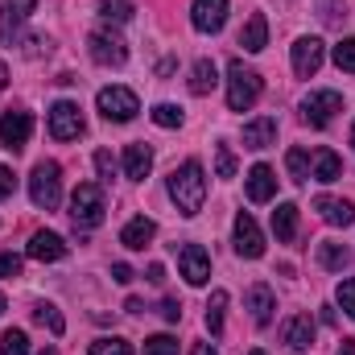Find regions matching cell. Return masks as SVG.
<instances>
[{"label": "cell", "instance_id": "12", "mask_svg": "<svg viewBox=\"0 0 355 355\" xmlns=\"http://www.w3.org/2000/svg\"><path fill=\"white\" fill-rule=\"evenodd\" d=\"M223 21H227V0H194L190 25H194L198 33H219Z\"/></svg>", "mask_w": 355, "mask_h": 355}, {"label": "cell", "instance_id": "9", "mask_svg": "<svg viewBox=\"0 0 355 355\" xmlns=\"http://www.w3.org/2000/svg\"><path fill=\"white\" fill-rule=\"evenodd\" d=\"M87 50H91V58H95L99 67H124V62H128V46H124L116 33H107V29L91 33Z\"/></svg>", "mask_w": 355, "mask_h": 355}, {"label": "cell", "instance_id": "31", "mask_svg": "<svg viewBox=\"0 0 355 355\" xmlns=\"http://www.w3.org/2000/svg\"><path fill=\"white\" fill-rule=\"evenodd\" d=\"M285 166H289V178H293V182H306V178H310V157H306L302 149H289V153H285Z\"/></svg>", "mask_w": 355, "mask_h": 355}, {"label": "cell", "instance_id": "41", "mask_svg": "<svg viewBox=\"0 0 355 355\" xmlns=\"http://www.w3.org/2000/svg\"><path fill=\"white\" fill-rule=\"evenodd\" d=\"M0 277H21V257L0 252Z\"/></svg>", "mask_w": 355, "mask_h": 355}, {"label": "cell", "instance_id": "29", "mask_svg": "<svg viewBox=\"0 0 355 355\" xmlns=\"http://www.w3.org/2000/svg\"><path fill=\"white\" fill-rule=\"evenodd\" d=\"M33 322L50 327V335H62V331H67V318H62L58 306H50V302H37V306H33Z\"/></svg>", "mask_w": 355, "mask_h": 355}, {"label": "cell", "instance_id": "30", "mask_svg": "<svg viewBox=\"0 0 355 355\" xmlns=\"http://www.w3.org/2000/svg\"><path fill=\"white\" fill-rule=\"evenodd\" d=\"M99 17L112 25H124L132 21V0H99Z\"/></svg>", "mask_w": 355, "mask_h": 355}, {"label": "cell", "instance_id": "38", "mask_svg": "<svg viewBox=\"0 0 355 355\" xmlns=\"http://www.w3.org/2000/svg\"><path fill=\"white\" fill-rule=\"evenodd\" d=\"M339 306L347 310V318H355V277H347V281H339Z\"/></svg>", "mask_w": 355, "mask_h": 355}, {"label": "cell", "instance_id": "5", "mask_svg": "<svg viewBox=\"0 0 355 355\" xmlns=\"http://www.w3.org/2000/svg\"><path fill=\"white\" fill-rule=\"evenodd\" d=\"M95 103H99L103 120H112V124H128V120L141 112L137 91H128V87H103L99 95H95Z\"/></svg>", "mask_w": 355, "mask_h": 355}, {"label": "cell", "instance_id": "42", "mask_svg": "<svg viewBox=\"0 0 355 355\" xmlns=\"http://www.w3.org/2000/svg\"><path fill=\"white\" fill-rule=\"evenodd\" d=\"M12 190H17V178H12V170H8V166H0V202H4Z\"/></svg>", "mask_w": 355, "mask_h": 355}, {"label": "cell", "instance_id": "23", "mask_svg": "<svg viewBox=\"0 0 355 355\" xmlns=\"http://www.w3.org/2000/svg\"><path fill=\"white\" fill-rule=\"evenodd\" d=\"M272 194H277L272 170H268V166H252V170H248V198H252V202H268Z\"/></svg>", "mask_w": 355, "mask_h": 355}, {"label": "cell", "instance_id": "14", "mask_svg": "<svg viewBox=\"0 0 355 355\" xmlns=\"http://www.w3.org/2000/svg\"><path fill=\"white\" fill-rule=\"evenodd\" d=\"M314 211H318L331 227H352V223H355V202H347V198L318 194V198H314Z\"/></svg>", "mask_w": 355, "mask_h": 355}, {"label": "cell", "instance_id": "43", "mask_svg": "<svg viewBox=\"0 0 355 355\" xmlns=\"http://www.w3.org/2000/svg\"><path fill=\"white\" fill-rule=\"evenodd\" d=\"M162 318H166V322H178V318H182V306H178L174 297H166V302H162Z\"/></svg>", "mask_w": 355, "mask_h": 355}, {"label": "cell", "instance_id": "40", "mask_svg": "<svg viewBox=\"0 0 355 355\" xmlns=\"http://www.w3.org/2000/svg\"><path fill=\"white\" fill-rule=\"evenodd\" d=\"M95 170H99V178L112 182V174H116V157H112L107 149H99V153H95Z\"/></svg>", "mask_w": 355, "mask_h": 355}, {"label": "cell", "instance_id": "25", "mask_svg": "<svg viewBox=\"0 0 355 355\" xmlns=\"http://www.w3.org/2000/svg\"><path fill=\"white\" fill-rule=\"evenodd\" d=\"M318 265L331 268V272H343V268L352 265V248H343V244L327 240V244H318Z\"/></svg>", "mask_w": 355, "mask_h": 355}, {"label": "cell", "instance_id": "18", "mask_svg": "<svg viewBox=\"0 0 355 355\" xmlns=\"http://www.w3.org/2000/svg\"><path fill=\"white\" fill-rule=\"evenodd\" d=\"M29 257L33 261H62L67 257V240L62 236H54V232H33V240H29Z\"/></svg>", "mask_w": 355, "mask_h": 355}, {"label": "cell", "instance_id": "7", "mask_svg": "<svg viewBox=\"0 0 355 355\" xmlns=\"http://www.w3.org/2000/svg\"><path fill=\"white\" fill-rule=\"evenodd\" d=\"M50 137H54V141H75V137H83V112H79V103L58 99V103L50 107Z\"/></svg>", "mask_w": 355, "mask_h": 355}, {"label": "cell", "instance_id": "45", "mask_svg": "<svg viewBox=\"0 0 355 355\" xmlns=\"http://www.w3.org/2000/svg\"><path fill=\"white\" fill-rule=\"evenodd\" d=\"M149 281H153V285H162V281H166V268H162V265H149Z\"/></svg>", "mask_w": 355, "mask_h": 355}, {"label": "cell", "instance_id": "10", "mask_svg": "<svg viewBox=\"0 0 355 355\" xmlns=\"http://www.w3.org/2000/svg\"><path fill=\"white\" fill-rule=\"evenodd\" d=\"M322 58H327V46L318 37H297L293 42V75L297 79H314L318 67H322Z\"/></svg>", "mask_w": 355, "mask_h": 355}, {"label": "cell", "instance_id": "44", "mask_svg": "<svg viewBox=\"0 0 355 355\" xmlns=\"http://www.w3.org/2000/svg\"><path fill=\"white\" fill-rule=\"evenodd\" d=\"M112 281L128 285V281H132V268H128V265H112Z\"/></svg>", "mask_w": 355, "mask_h": 355}, {"label": "cell", "instance_id": "32", "mask_svg": "<svg viewBox=\"0 0 355 355\" xmlns=\"http://www.w3.org/2000/svg\"><path fill=\"white\" fill-rule=\"evenodd\" d=\"M0 355H29V339H25V331H4V339H0Z\"/></svg>", "mask_w": 355, "mask_h": 355}, {"label": "cell", "instance_id": "11", "mask_svg": "<svg viewBox=\"0 0 355 355\" xmlns=\"http://www.w3.org/2000/svg\"><path fill=\"white\" fill-rule=\"evenodd\" d=\"M236 252L244 261H261L265 257V236H261V227H257V219L248 211L236 215Z\"/></svg>", "mask_w": 355, "mask_h": 355}, {"label": "cell", "instance_id": "33", "mask_svg": "<svg viewBox=\"0 0 355 355\" xmlns=\"http://www.w3.org/2000/svg\"><path fill=\"white\" fill-rule=\"evenodd\" d=\"M335 67L347 71V75H355V37H343V42L335 46Z\"/></svg>", "mask_w": 355, "mask_h": 355}, {"label": "cell", "instance_id": "39", "mask_svg": "<svg viewBox=\"0 0 355 355\" xmlns=\"http://www.w3.org/2000/svg\"><path fill=\"white\" fill-rule=\"evenodd\" d=\"M318 4H322V21H327V25H339V21L347 17V12H343V0H318Z\"/></svg>", "mask_w": 355, "mask_h": 355}, {"label": "cell", "instance_id": "8", "mask_svg": "<svg viewBox=\"0 0 355 355\" xmlns=\"http://www.w3.org/2000/svg\"><path fill=\"white\" fill-rule=\"evenodd\" d=\"M29 132H33V116L29 112H4L0 116V149L21 153L25 141H29Z\"/></svg>", "mask_w": 355, "mask_h": 355}, {"label": "cell", "instance_id": "51", "mask_svg": "<svg viewBox=\"0 0 355 355\" xmlns=\"http://www.w3.org/2000/svg\"><path fill=\"white\" fill-rule=\"evenodd\" d=\"M352 145H355V124H352Z\"/></svg>", "mask_w": 355, "mask_h": 355}, {"label": "cell", "instance_id": "35", "mask_svg": "<svg viewBox=\"0 0 355 355\" xmlns=\"http://www.w3.org/2000/svg\"><path fill=\"white\" fill-rule=\"evenodd\" d=\"M91 355H132V343H124V339H95L91 343Z\"/></svg>", "mask_w": 355, "mask_h": 355}, {"label": "cell", "instance_id": "21", "mask_svg": "<svg viewBox=\"0 0 355 355\" xmlns=\"http://www.w3.org/2000/svg\"><path fill=\"white\" fill-rule=\"evenodd\" d=\"M240 46L248 50V54H261L268 46V21H265V12H252L248 17V25L240 29Z\"/></svg>", "mask_w": 355, "mask_h": 355}, {"label": "cell", "instance_id": "46", "mask_svg": "<svg viewBox=\"0 0 355 355\" xmlns=\"http://www.w3.org/2000/svg\"><path fill=\"white\" fill-rule=\"evenodd\" d=\"M335 355H355V339H343V343H339V352Z\"/></svg>", "mask_w": 355, "mask_h": 355}, {"label": "cell", "instance_id": "34", "mask_svg": "<svg viewBox=\"0 0 355 355\" xmlns=\"http://www.w3.org/2000/svg\"><path fill=\"white\" fill-rule=\"evenodd\" d=\"M215 174L236 178V153H232V145H215Z\"/></svg>", "mask_w": 355, "mask_h": 355}, {"label": "cell", "instance_id": "52", "mask_svg": "<svg viewBox=\"0 0 355 355\" xmlns=\"http://www.w3.org/2000/svg\"><path fill=\"white\" fill-rule=\"evenodd\" d=\"M252 355H265V352H252Z\"/></svg>", "mask_w": 355, "mask_h": 355}, {"label": "cell", "instance_id": "26", "mask_svg": "<svg viewBox=\"0 0 355 355\" xmlns=\"http://www.w3.org/2000/svg\"><path fill=\"white\" fill-rule=\"evenodd\" d=\"M314 178L318 182H339L343 178V162H339L335 149H318L314 153Z\"/></svg>", "mask_w": 355, "mask_h": 355}, {"label": "cell", "instance_id": "13", "mask_svg": "<svg viewBox=\"0 0 355 355\" xmlns=\"http://www.w3.org/2000/svg\"><path fill=\"white\" fill-rule=\"evenodd\" d=\"M178 268H182L186 285H207V281H211V261H207V252H202L198 244H182Z\"/></svg>", "mask_w": 355, "mask_h": 355}, {"label": "cell", "instance_id": "2", "mask_svg": "<svg viewBox=\"0 0 355 355\" xmlns=\"http://www.w3.org/2000/svg\"><path fill=\"white\" fill-rule=\"evenodd\" d=\"M261 91H265V83H261V75L252 67H244L240 58L227 62V107L232 112H248L261 99Z\"/></svg>", "mask_w": 355, "mask_h": 355}, {"label": "cell", "instance_id": "20", "mask_svg": "<svg viewBox=\"0 0 355 355\" xmlns=\"http://www.w3.org/2000/svg\"><path fill=\"white\" fill-rule=\"evenodd\" d=\"M248 310H252V322H257V327H268V322H272L277 297H272L268 285H252V289H248Z\"/></svg>", "mask_w": 355, "mask_h": 355}, {"label": "cell", "instance_id": "50", "mask_svg": "<svg viewBox=\"0 0 355 355\" xmlns=\"http://www.w3.org/2000/svg\"><path fill=\"white\" fill-rule=\"evenodd\" d=\"M4 310H8V302H4V293H0V314H4Z\"/></svg>", "mask_w": 355, "mask_h": 355}, {"label": "cell", "instance_id": "36", "mask_svg": "<svg viewBox=\"0 0 355 355\" xmlns=\"http://www.w3.org/2000/svg\"><path fill=\"white\" fill-rule=\"evenodd\" d=\"M153 124L178 128V124H182V107H174V103H157V107H153Z\"/></svg>", "mask_w": 355, "mask_h": 355}, {"label": "cell", "instance_id": "37", "mask_svg": "<svg viewBox=\"0 0 355 355\" xmlns=\"http://www.w3.org/2000/svg\"><path fill=\"white\" fill-rule=\"evenodd\" d=\"M145 355H178V339L153 335V339H145Z\"/></svg>", "mask_w": 355, "mask_h": 355}, {"label": "cell", "instance_id": "17", "mask_svg": "<svg viewBox=\"0 0 355 355\" xmlns=\"http://www.w3.org/2000/svg\"><path fill=\"white\" fill-rule=\"evenodd\" d=\"M153 236H157V223H153L149 215H137V219H128V223H124L120 244H124V248H132V252H141L145 244H153Z\"/></svg>", "mask_w": 355, "mask_h": 355}, {"label": "cell", "instance_id": "27", "mask_svg": "<svg viewBox=\"0 0 355 355\" xmlns=\"http://www.w3.org/2000/svg\"><path fill=\"white\" fill-rule=\"evenodd\" d=\"M215 83H219L215 62H211V58H198L194 71H190V91H194V95H207V91H215Z\"/></svg>", "mask_w": 355, "mask_h": 355}, {"label": "cell", "instance_id": "3", "mask_svg": "<svg viewBox=\"0 0 355 355\" xmlns=\"http://www.w3.org/2000/svg\"><path fill=\"white\" fill-rule=\"evenodd\" d=\"M103 211H107L103 190H99L95 182H79L75 194H71V223H75L79 232H91V227L103 223Z\"/></svg>", "mask_w": 355, "mask_h": 355}, {"label": "cell", "instance_id": "49", "mask_svg": "<svg viewBox=\"0 0 355 355\" xmlns=\"http://www.w3.org/2000/svg\"><path fill=\"white\" fill-rule=\"evenodd\" d=\"M37 355H58V347H42Z\"/></svg>", "mask_w": 355, "mask_h": 355}, {"label": "cell", "instance_id": "4", "mask_svg": "<svg viewBox=\"0 0 355 355\" xmlns=\"http://www.w3.org/2000/svg\"><path fill=\"white\" fill-rule=\"evenodd\" d=\"M29 198L42 211H54L62 202V166L58 162H37L29 174Z\"/></svg>", "mask_w": 355, "mask_h": 355}, {"label": "cell", "instance_id": "22", "mask_svg": "<svg viewBox=\"0 0 355 355\" xmlns=\"http://www.w3.org/2000/svg\"><path fill=\"white\" fill-rule=\"evenodd\" d=\"M277 141V120L272 116H261L252 124H244V149H268Z\"/></svg>", "mask_w": 355, "mask_h": 355}, {"label": "cell", "instance_id": "47", "mask_svg": "<svg viewBox=\"0 0 355 355\" xmlns=\"http://www.w3.org/2000/svg\"><path fill=\"white\" fill-rule=\"evenodd\" d=\"M190 355H215V347H211V343H194V352Z\"/></svg>", "mask_w": 355, "mask_h": 355}, {"label": "cell", "instance_id": "15", "mask_svg": "<svg viewBox=\"0 0 355 355\" xmlns=\"http://www.w3.org/2000/svg\"><path fill=\"white\" fill-rule=\"evenodd\" d=\"M33 4H37V0H0V37H4V42L17 37V29L25 25V17L33 12Z\"/></svg>", "mask_w": 355, "mask_h": 355}, {"label": "cell", "instance_id": "19", "mask_svg": "<svg viewBox=\"0 0 355 355\" xmlns=\"http://www.w3.org/2000/svg\"><path fill=\"white\" fill-rule=\"evenodd\" d=\"M153 170V149L145 145V141H137V145H128L124 149V178H132V182H145Z\"/></svg>", "mask_w": 355, "mask_h": 355}, {"label": "cell", "instance_id": "28", "mask_svg": "<svg viewBox=\"0 0 355 355\" xmlns=\"http://www.w3.org/2000/svg\"><path fill=\"white\" fill-rule=\"evenodd\" d=\"M223 310H227V289H215L211 302H207V331L219 339L223 335Z\"/></svg>", "mask_w": 355, "mask_h": 355}, {"label": "cell", "instance_id": "16", "mask_svg": "<svg viewBox=\"0 0 355 355\" xmlns=\"http://www.w3.org/2000/svg\"><path fill=\"white\" fill-rule=\"evenodd\" d=\"M281 339H285L289 352H306V347L314 343V318H310V314H293V318L281 327Z\"/></svg>", "mask_w": 355, "mask_h": 355}, {"label": "cell", "instance_id": "6", "mask_svg": "<svg viewBox=\"0 0 355 355\" xmlns=\"http://www.w3.org/2000/svg\"><path fill=\"white\" fill-rule=\"evenodd\" d=\"M335 112H343V95H339V91H310V95L302 99V116H306V124H314V128H327V124L335 120Z\"/></svg>", "mask_w": 355, "mask_h": 355}, {"label": "cell", "instance_id": "1", "mask_svg": "<svg viewBox=\"0 0 355 355\" xmlns=\"http://www.w3.org/2000/svg\"><path fill=\"white\" fill-rule=\"evenodd\" d=\"M170 198L178 202L182 215H198L202 202H207V174L198 162H182L174 174H170Z\"/></svg>", "mask_w": 355, "mask_h": 355}, {"label": "cell", "instance_id": "48", "mask_svg": "<svg viewBox=\"0 0 355 355\" xmlns=\"http://www.w3.org/2000/svg\"><path fill=\"white\" fill-rule=\"evenodd\" d=\"M8 87V71H4V67H0V91Z\"/></svg>", "mask_w": 355, "mask_h": 355}, {"label": "cell", "instance_id": "24", "mask_svg": "<svg viewBox=\"0 0 355 355\" xmlns=\"http://www.w3.org/2000/svg\"><path fill=\"white\" fill-rule=\"evenodd\" d=\"M272 232H277L281 244H289V240L297 236V207H293V202H281V207L272 211Z\"/></svg>", "mask_w": 355, "mask_h": 355}]
</instances>
